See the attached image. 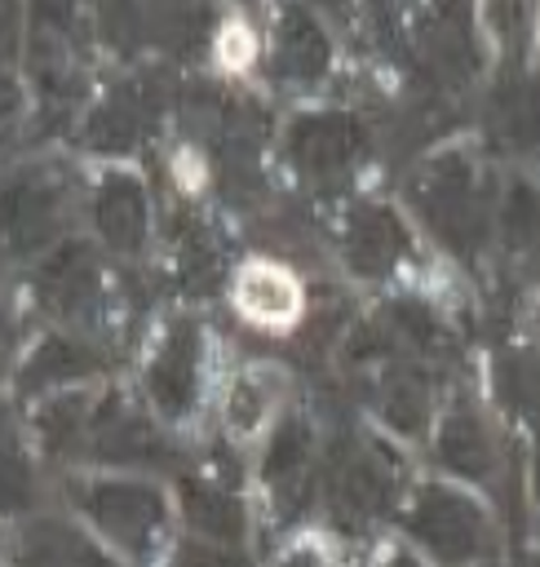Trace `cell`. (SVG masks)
<instances>
[{"label": "cell", "instance_id": "28", "mask_svg": "<svg viewBox=\"0 0 540 567\" xmlns=\"http://www.w3.org/2000/svg\"><path fill=\"white\" fill-rule=\"evenodd\" d=\"M261 412H266V394H261V381H252V377H243L235 390H230V403H226V416H230V430H252L257 421H261Z\"/></svg>", "mask_w": 540, "mask_h": 567}, {"label": "cell", "instance_id": "12", "mask_svg": "<svg viewBox=\"0 0 540 567\" xmlns=\"http://www.w3.org/2000/svg\"><path fill=\"white\" fill-rule=\"evenodd\" d=\"M266 483L274 487L279 496V509L292 518L297 509H305V496H310V425L301 416H288L270 447H266V465H261Z\"/></svg>", "mask_w": 540, "mask_h": 567}, {"label": "cell", "instance_id": "22", "mask_svg": "<svg viewBox=\"0 0 540 567\" xmlns=\"http://www.w3.org/2000/svg\"><path fill=\"white\" fill-rule=\"evenodd\" d=\"M505 239L513 257L540 266V195L527 182H513L505 195Z\"/></svg>", "mask_w": 540, "mask_h": 567}, {"label": "cell", "instance_id": "29", "mask_svg": "<svg viewBox=\"0 0 540 567\" xmlns=\"http://www.w3.org/2000/svg\"><path fill=\"white\" fill-rule=\"evenodd\" d=\"M18 111H22V89H18V80H13V75H4V71H0V124H9Z\"/></svg>", "mask_w": 540, "mask_h": 567}, {"label": "cell", "instance_id": "10", "mask_svg": "<svg viewBox=\"0 0 540 567\" xmlns=\"http://www.w3.org/2000/svg\"><path fill=\"white\" fill-rule=\"evenodd\" d=\"M407 226L381 204H359L345 217V261L359 275H385L407 257Z\"/></svg>", "mask_w": 540, "mask_h": 567}, {"label": "cell", "instance_id": "14", "mask_svg": "<svg viewBox=\"0 0 540 567\" xmlns=\"http://www.w3.org/2000/svg\"><path fill=\"white\" fill-rule=\"evenodd\" d=\"M102 368L97 350L80 346L75 337H44L18 368V390L22 394H40V390H58L71 381H84Z\"/></svg>", "mask_w": 540, "mask_h": 567}, {"label": "cell", "instance_id": "25", "mask_svg": "<svg viewBox=\"0 0 540 567\" xmlns=\"http://www.w3.org/2000/svg\"><path fill=\"white\" fill-rule=\"evenodd\" d=\"M35 505V474L22 452L0 443V514H22Z\"/></svg>", "mask_w": 540, "mask_h": 567}, {"label": "cell", "instance_id": "8", "mask_svg": "<svg viewBox=\"0 0 540 567\" xmlns=\"http://www.w3.org/2000/svg\"><path fill=\"white\" fill-rule=\"evenodd\" d=\"M35 292L53 315H93L102 297V266L89 244H62L49 252V261L35 270Z\"/></svg>", "mask_w": 540, "mask_h": 567}, {"label": "cell", "instance_id": "27", "mask_svg": "<svg viewBox=\"0 0 540 567\" xmlns=\"http://www.w3.org/2000/svg\"><path fill=\"white\" fill-rule=\"evenodd\" d=\"M177 266H181V279L195 284V288H208L217 279V252L208 244V235L199 226H190L177 244Z\"/></svg>", "mask_w": 540, "mask_h": 567}, {"label": "cell", "instance_id": "4", "mask_svg": "<svg viewBox=\"0 0 540 567\" xmlns=\"http://www.w3.org/2000/svg\"><path fill=\"white\" fill-rule=\"evenodd\" d=\"M75 496L80 509L128 554H146L164 532V496L146 483H89Z\"/></svg>", "mask_w": 540, "mask_h": 567}, {"label": "cell", "instance_id": "7", "mask_svg": "<svg viewBox=\"0 0 540 567\" xmlns=\"http://www.w3.org/2000/svg\"><path fill=\"white\" fill-rule=\"evenodd\" d=\"M199 359H204V341L190 323H173L168 337L155 350V363L146 372V390L155 399V408L164 416H186L195 408L199 394Z\"/></svg>", "mask_w": 540, "mask_h": 567}, {"label": "cell", "instance_id": "16", "mask_svg": "<svg viewBox=\"0 0 540 567\" xmlns=\"http://www.w3.org/2000/svg\"><path fill=\"white\" fill-rule=\"evenodd\" d=\"M181 509H186V523L204 536V540H217V545H239L243 536V509H239V496L217 487V483H195L186 478L181 483Z\"/></svg>", "mask_w": 540, "mask_h": 567}, {"label": "cell", "instance_id": "15", "mask_svg": "<svg viewBox=\"0 0 540 567\" xmlns=\"http://www.w3.org/2000/svg\"><path fill=\"white\" fill-rule=\"evenodd\" d=\"M328 35L323 27L305 13V9H288L279 18V40H274V71L283 80H297V84H310L328 71Z\"/></svg>", "mask_w": 540, "mask_h": 567}, {"label": "cell", "instance_id": "24", "mask_svg": "<svg viewBox=\"0 0 540 567\" xmlns=\"http://www.w3.org/2000/svg\"><path fill=\"white\" fill-rule=\"evenodd\" d=\"M385 332L398 337V341H407L412 350H438L443 337H447L443 319L425 301H416V297H403V301H394L385 310Z\"/></svg>", "mask_w": 540, "mask_h": 567}, {"label": "cell", "instance_id": "5", "mask_svg": "<svg viewBox=\"0 0 540 567\" xmlns=\"http://www.w3.org/2000/svg\"><path fill=\"white\" fill-rule=\"evenodd\" d=\"M62 177L53 168H22L0 182V239L13 252H35L58 235Z\"/></svg>", "mask_w": 540, "mask_h": 567}, {"label": "cell", "instance_id": "11", "mask_svg": "<svg viewBox=\"0 0 540 567\" xmlns=\"http://www.w3.org/2000/svg\"><path fill=\"white\" fill-rule=\"evenodd\" d=\"M93 217H97V230H102V239L111 248L142 252L146 230H150V217H146V190H142L137 177L106 173L102 186H97V199H93Z\"/></svg>", "mask_w": 540, "mask_h": 567}, {"label": "cell", "instance_id": "26", "mask_svg": "<svg viewBox=\"0 0 540 567\" xmlns=\"http://www.w3.org/2000/svg\"><path fill=\"white\" fill-rule=\"evenodd\" d=\"M239 292H243V306H248L257 319H279V315L292 310V288H288L279 275H270V270H252Z\"/></svg>", "mask_w": 540, "mask_h": 567}, {"label": "cell", "instance_id": "30", "mask_svg": "<svg viewBox=\"0 0 540 567\" xmlns=\"http://www.w3.org/2000/svg\"><path fill=\"white\" fill-rule=\"evenodd\" d=\"M22 35V27H18V13L13 9H0V58H13L18 53V40Z\"/></svg>", "mask_w": 540, "mask_h": 567}, {"label": "cell", "instance_id": "21", "mask_svg": "<svg viewBox=\"0 0 540 567\" xmlns=\"http://www.w3.org/2000/svg\"><path fill=\"white\" fill-rule=\"evenodd\" d=\"M496 128L509 146L536 151L540 146V89L513 80L496 93Z\"/></svg>", "mask_w": 540, "mask_h": 567}, {"label": "cell", "instance_id": "17", "mask_svg": "<svg viewBox=\"0 0 540 567\" xmlns=\"http://www.w3.org/2000/svg\"><path fill=\"white\" fill-rule=\"evenodd\" d=\"M18 567H111V563L71 527L35 523L18 545Z\"/></svg>", "mask_w": 540, "mask_h": 567}, {"label": "cell", "instance_id": "2", "mask_svg": "<svg viewBox=\"0 0 540 567\" xmlns=\"http://www.w3.org/2000/svg\"><path fill=\"white\" fill-rule=\"evenodd\" d=\"M394 487H398V461L381 443L341 447V456L328 474V501H332L336 523H345V527H363L376 514H385Z\"/></svg>", "mask_w": 540, "mask_h": 567}, {"label": "cell", "instance_id": "1", "mask_svg": "<svg viewBox=\"0 0 540 567\" xmlns=\"http://www.w3.org/2000/svg\"><path fill=\"white\" fill-rule=\"evenodd\" d=\"M412 199L425 213V221L438 230V239H447L460 257H474L482 248V239H487L482 182L465 155L447 151V155L429 159L412 182Z\"/></svg>", "mask_w": 540, "mask_h": 567}, {"label": "cell", "instance_id": "9", "mask_svg": "<svg viewBox=\"0 0 540 567\" xmlns=\"http://www.w3.org/2000/svg\"><path fill=\"white\" fill-rule=\"evenodd\" d=\"M363 146V128L345 115V111H319V115H301L288 128V155L301 173L328 177L336 168H345Z\"/></svg>", "mask_w": 540, "mask_h": 567}, {"label": "cell", "instance_id": "6", "mask_svg": "<svg viewBox=\"0 0 540 567\" xmlns=\"http://www.w3.org/2000/svg\"><path fill=\"white\" fill-rule=\"evenodd\" d=\"M89 447L97 461H120V465H164L173 461V443L128 403L106 399L102 408H93V425H89Z\"/></svg>", "mask_w": 540, "mask_h": 567}, {"label": "cell", "instance_id": "33", "mask_svg": "<svg viewBox=\"0 0 540 567\" xmlns=\"http://www.w3.org/2000/svg\"><path fill=\"white\" fill-rule=\"evenodd\" d=\"M4 328H9V315H4V306H0V337H4Z\"/></svg>", "mask_w": 540, "mask_h": 567}, {"label": "cell", "instance_id": "3", "mask_svg": "<svg viewBox=\"0 0 540 567\" xmlns=\"http://www.w3.org/2000/svg\"><path fill=\"white\" fill-rule=\"evenodd\" d=\"M407 527L420 545H429L443 563L460 567L469 558L482 554L487 545V523H482V509L460 496V492H447L438 483H425L407 509Z\"/></svg>", "mask_w": 540, "mask_h": 567}, {"label": "cell", "instance_id": "31", "mask_svg": "<svg viewBox=\"0 0 540 567\" xmlns=\"http://www.w3.org/2000/svg\"><path fill=\"white\" fill-rule=\"evenodd\" d=\"M279 567H319V558H314V554H305V549H297V554H288Z\"/></svg>", "mask_w": 540, "mask_h": 567}, {"label": "cell", "instance_id": "18", "mask_svg": "<svg viewBox=\"0 0 540 567\" xmlns=\"http://www.w3.org/2000/svg\"><path fill=\"white\" fill-rule=\"evenodd\" d=\"M438 461L460 478H487L491 474V443L474 412H451L438 430Z\"/></svg>", "mask_w": 540, "mask_h": 567}, {"label": "cell", "instance_id": "13", "mask_svg": "<svg viewBox=\"0 0 540 567\" xmlns=\"http://www.w3.org/2000/svg\"><path fill=\"white\" fill-rule=\"evenodd\" d=\"M155 102H150V89L146 84H120L102 97V106L89 115V128H84V142L93 151H128L137 146V137L146 133V120H150Z\"/></svg>", "mask_w": 540, "mask_h": 567}, {"label": "cell", "instance_id": "23", "mask_svg": "<svg viewBox=\"0 0 540 567\" xmlns=\"http://www.w3.org/2000/svg\"><path fill=\"white\" fill-rule=\"evenodd\" d=\"M35 425H40V439H44L49 452H71L75 443L89 439L93 408H89V399H80V394H62V399H53V403L40 412Z\"/></svg>", "mask_w": 540, "mask_h": 567}, {"label": "cell", "instance_id": "32", "mask_svg": "<svg viewBox=\"0 0 540 567\" xmlns=\"http://www.w3.org/2000/svg\"><path fill=\"white\" fill-rule=\"evenodd\" d=\"M385 567H420V563H416L412 554H390V558H385Z\"/></svg>", "mask_w": 540, "mask_h": 567}, {"label": "cell", "instance_id": "34", "mask_svg": "<svg viewBox=\"0 0 540 567\" xmlns=\"http://www.w3.org/2000/svg\"><path fill=\"white\" fill-rule=\"evenodd\" d=\"M536 567H540V563H536Z\"/></svg>", "mask_w": 540, "mask_h": 567}, {"label": "cell", "instance_id": "19", "mask_svg": "<svg viewBox=\"0 0 540 567\" xmlns=\"http://www.w3.org/2000/svg\"><path fill=\"white\" fill-rule=\"evenodd\" d=\"M381 416L398 434H420L429 421V381L420 368H390L381 381Z\"/></svg>", "mask_w": 540, "mask_h": 567}, {"label": "cell", "instance_id": "20", "mask_svg": "<svg viewBox=\"0 0 540 567\" xmlns=\"http://www.w3.org/2000/svg\"><path fill=\"white\" fill-rule=\"evenodd\" d=\"M420 35H425V53L434 58L438 71L456 75L474 66V44H469V13L465 9H438L420 22Z\"/></svg>", "mask_w": 540, "mask_h": 567}]
</instances>
